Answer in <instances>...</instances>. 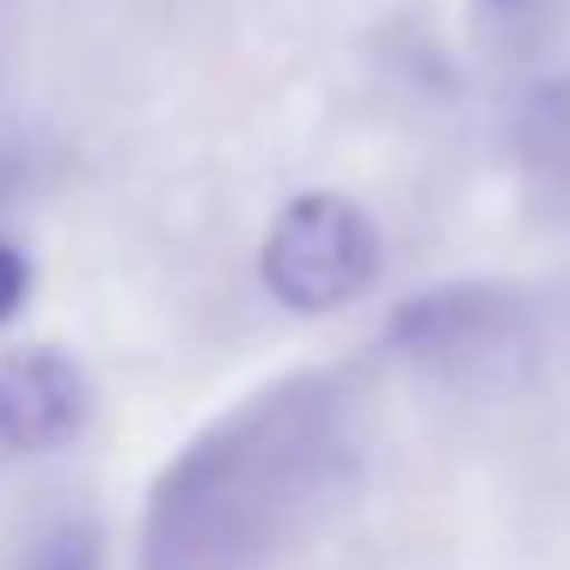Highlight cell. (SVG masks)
<instances>
[{
    "label": "cell",
    "mask_w": 570,
    "mask_h": 570,
    "mask_svg": "<svg viewBox=\"0 0 570 570\" xmlns=\"http://www.w3.org/2000/svg\"><path fill=\"white\" fill-rule=\"evenodd\" d=\"M362 399L337 374H288L190 435L154 479L141 570H283L362 472Z\"/></svg>",
    "instance_id": "obj_1"
},
{
    "label": "cell",
    "mask_w": 570,
    "mask_h": 570,
    "mask_svg": "<svg viewBox=\"0 0 570 570\" xmlns=\"http://www.w3.org/2000/svg\"><path fill=\"white\" fill-rule=\"evenodd\" d=\"M386 239L374 215L344 190H301L276 209L258 246V276L288 313H337L381 276Z\"/></svg>",
    "instance_id": "obj_2"
},
{
    "label": "cell",
    "mask_w": 570,
    "mask_h": 570,
    "mask_svg": "<svg viewBox=\"0 0 570 570\" xmlns=\"http://www.w3.org/2000/svg\"><path fill=\"white\" fill-rule=\"evenodd\" d=\"M515 337H521V307L491 283L430 288V295H411L386 320V344L442 374L484 368L491 356H509Z\"/></svg>",
    "instance_id": "obj_3"
},
{
    "label": "cell",
    "mask_w": 570,
    "mask_h": 570,
    "mask_svg": "<svg viewBox=\"0 0 570 570\" xmlns=\"http://www.w3.org/2000/svg\"><path fill=\"white\" fill-rule=\"evenodd\" d=\"M92 381L68 350H13L0 356V448L56 454L92 423Z\"/></svg>",
    "instance_id": "obj_4"
},
{
    "label": "cell",
    "mask_w": 570,
    "mask_h": 570,
    "mask_svg": "<svg viewBox=\"0 0 570 570\" xmlns=\"http://www.w3.org/2000/svg\"><path fill=\"white\" fill-rule=\"evenodd\" d=\"M19 570H105V540L92 521H56L31 540Z\"/></svg>",
    "instance_id": "obj_5"
},
{
    "label": "cell",
    "mask_w": 570,
    "mask_h": 570,
    "mask_svg": "<svg viewBox=\"0 0 570 570\" xmlns=\"http://www.w3.org/2000/svg\"><path fill=\"white\" fill-rule=\"evenodd\" d=\"M26 301H31V258L13 239H0V325L13 320Z\"/></svg>",
    "instance_id": "obj_6"
},
{
    "label": "cell",
    "mask_w": 570,
    "mask_h": 570,
    "mask_svg": "<svg viewBox=\"0 0 570 570\" xmlns=\"http://www.w3.org/2000/svg\"><path fill=\"white\" fill-rule=\"evenodd\" d=\"M13 185H19V166H13V160H0V203L13 197Z\"/></svg>",
    "instance_id": "obj_7"
},
{
    "label": "cell",
    "mask_w": 570,
    "mask_h": 570,
    "mask_svg": "<svg viewBox=\"0 0 570 570\" xmlns=\"http://www.w3.org/2000/svg\"><path fill=\"white\" fill-rule=\"evenodd\" d=\"M491 7H528V0H491Z\"/></svg>",
    "instance_id": "obj_8"
}]
</instances>
